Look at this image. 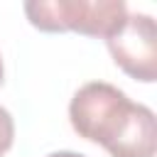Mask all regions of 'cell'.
<instances>
[{
  "label": "cell",
  "instance_id": "3957f363",
  "mask_svg": "<svg viewBox=\"0 0 157 157\" xmlns=\"http://www.w3.org/2000/svg\"><path fill=\"white\" fill-rule=\"evenodd\" d=\"M108 52L130 78L152 83L157 78V25L152 15L128 12L115 34L105 39Z\"/></svg>",
  "mask_w": 157,
  "mask_h": 157
},
{
  "label": "cell",
  "instance_id": "5b68a950",
  "mask_svg": "<svg viewBox=\"0 0 157 157\" xmlns=\"http://www.w3.org/2000/svg\"><path fill=\"white\" fill-rule=\"evenodd\" d=\"M47 157H86L81 152H71V150H59V152H49Z\"/></svg>",
  "mask_w": 157,
  "mask_h": 157
},
{
  "label": "cell",
  "instance_id": "7a4b0ae2",
  "mask_svg": "<svg viewBox=\"0 0 157 157\" xmlns=\"http://www.w3.org/2000/svg\"><path fill=\"white\" fill-rule=\"evenodd\" d=\"M25 15L42 32H78L108 39L128 17L123 0H29Z\"/></svg>",
  "mask_w": 157,
  "mask_h": 157
},
{
  "label": "cell",
  "instance_id": "6da1fadb",
  "mask_svg": "<svg viewBox=\"0 0 157 157\" xmlns=\"http://www.w3.org/2000/svg\"><path fill=\"white\" fill-rule=\"evenodd\" d=\"M69 120L78 137L101 145L110 157H155L157 152L155 113L113 83H83L69 103Z\"/></svg>",
  "mask_w": 157,
  "mask_h": 157
},
{
  "label": "cell",
  "instance_id": "8992f818",
  "mask_svg": "<svg viewBox=\"0 0 157 157\" xmlns=\"http://www.w3.org/2000/svg\"><path fill=\"white\" fill-rule=\"evenodd\" d=\"M2 76H5V69H2V56H0V86H2Z\"/></svg>",
  "mask_w": 157,
  "mask_h": 157
},
{
  "label": "cell",
  "instance_id": "277c9868",
  "mask_svg": "<svg viewBox=\"0 0 157 157\" xmlns=\"http://www.w3.org/2000/svg\"><path fill=\"white\" fill-rule=\"evenodd\" d=\"M15 142V120L5 105H0V157L12 147Z\"/></svg>",
  "mask_w": 157,
  "mask_h": 157
}]
</instances>
